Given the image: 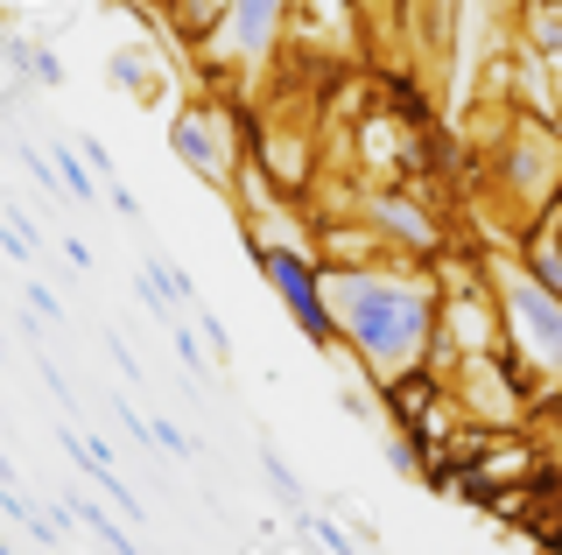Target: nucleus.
I'll use <instances>...</instances> for the list:
<instances>
[{
    "instance_id": "obj_14",
    "label": "nucleus",
    "mask_w": 562,
    "mask_h": 555,
    "mask_svg": "<svg viewBox=\"0 0 562 555\" xmlns=\"http://www.w3.org/2000/svg\"><path fill=\"white\" fill-rule=\"evenodd\" d=\"M134 288H140V303H148V309H155V317H162V324H176V296H169L162 282H155L148 268H140V282H134Z\"/></svg>"
},
{
    "instance_id": "obj_24",
    "label": "nucleus",
    "mask_w": 562,
    "mask_h": 555,
    "mask_svg": "<svg viewBox=\"0 0 562 555\" xmlns=\"http://www.w3.org/2000/svg\"><path fill=\"white\" fill-rule=\"evenodd\" d=\"M535 8H562V0H535Z\"/></svg>"
},
{
    "instance_id": "obj_13",
    "label": "nucleus",
    "mask_w": 562,
    "mask_h": 555,
    "mask_svg": "<svg viewBox=\"0 0 562 555\" xmlns=\"http://www.w3.org/2000/svg\"><path fill=\"white\" fill-rule=\"evenodd\" d=\"M57 169H64V190H70V197H99V183H92V169H78V162H70V148H57Z\"/></svg>"
},
{
    "instance_id": "obj_21",
    "label": "nucleus",
    "mask_w": 562,
    "mask_h": 555,
    "mask_svg": "<svg viewBox=\"0 0 562 555\" xmlns=\"http://www.w3.org/2000/svg\"><path fill=\"white\" fill-rule=\"evenodd\" d=\"M105 352H113V366L127 373V380H140V359H134V352H127V344H120V338H105Z\"/></svg>"
},
{
    "instance_id": "obj_23",
    "label": "nucleus",
    "mask_w": 562,
    "mask_h": 555,
    "mask_svg": "<svg viewBox=\"0 0 562 555\" xmlns=\"http://www.w3.org/2000/svg\"><path fill=\"white\" fill-rule=\"evenodd\" d=\"M366 8H394V0H366Z\"/></svg>"
},
{
    "instance_id": "obj_16",
    "label": "nucleus",
    "mask_w": 562,
    "mask_h": 555,
    "mask_svg": "<svg viewBox=\"0 0 562 555\" xmlns=\"http://www.w3.org/2000/svg\"><path fill=\"white\" fill-rule=\"evenodd\" d=\"M99 197H105V204H113V212H120V218H140V197H134V190H127V183H120V177H113V183H99Z\"/></svg>"
},
{
    "instance_id": "obj_9",
    "label": "nucleus",
    "mask_w": 562,
    "mask_h": 555,
    "mask_svg": "<svg viewBox=\"0 0 562 555\" xmlns=\"http://www.w3.org/2000/svg\"><path fill=\"white\" fill-rule=\"evenodd\" d=\"M70 513H78V520H85V528H92L113 555H140V542H134V534H120V520L105 513V507H92V499H70Z\"/></svg>"
},
{
    "instance_id": "obj_10",
    "label": "nucleus",
    "mask_w": 562,
    "mask_h": 555,
    "mask_svg": "<svg viewBox=\"0 0 562 555\" xmlns=\"http://www.w3.org/2000/svg\"><path fill=\"white\" fill-rule=\"evenodd\" d=\"M260 472H268V485H274V499H281V507H289V513H303V485H295V472L274 457V450H260Z\"/></svg>"
},
{
    "instance_id": "obj_4",
    "label": "nucleus",
    "mask_w": 562,
    "mask_h": 555,
    "mask_svg": "<svg viewBox=\"0 0 562 555\" xmlns=\"http://www.w3.org/2000/svg\"><path fill=\"white\" fill-rule=\"evenodd\" d=\"M169 148H176V162H183V169H190V177H198V183L225 190V169H233V155H225L218 113H204V106L176 113V120H169Z\"/></svg>"
},
{
    "instance_id": "obj_18",
    "label": "nucleus",
    "mask_w": 562,
    "mask_h": 555,
    "mask_svg": "<svg viewBox=\"0 0 562 555\" xmlns=\"http://www.w3.org/2000/svg\"><path fill=\"white\" fill-rule=\"evenodd\" d=\"M148 443H162V450H176V457H190V437L176 422H148Z\"/></svg>"
},
{
    "instance_id": "obj_2",
    "label": "nucleus",
    "mask_w": 562,
    "mask_h": 555,
    "mask_svg": "<svg viewBox=\"0 0 562 555\" xmlns=\"http://www.w3.org/2000/svg\"><path fill=\"white\" fill-rule=\"evenodd\" d=\"M254 260H260V274L274 282V296L289 303L295 331H303L316 352H330V344H338V324H330V309H324V274H316L295 247H268V239H254Z\"/></svg>"
},
{
    "instance_id": "obj_12",
    "label": "nucleus",
    "mask_w": 562,
    "mask_h": 555,
    "mask_svg": "<svg viewBox=\"0 0 562 555\" xmlns=\"http://www.w3.org/2000/svg\"><path fill=\"white\" fill-rule=\"evenodd\" d=\"M295 520H303V528H310V534H316V542H324L330 555H351V534H345V528H330L324 513H310V507H303V513H295Z\"/></svg>"
},
{
    "instance_id": "obj_19",
    "label": "nucleus",
    "mask_w": 562,
    "mask_h": 555,
    "mask_svg": "<svg viewBox=\"0 0 562 555\" xmlns=\"http://www.w3.org/2000/svg\"><path fill=\"white\" fill-rule=\"evenodd\" d=\"M169 344H176V359H183V366H204V352H198V338L183 331V324H169Z\"/></svg>"
},
{
    "instance_id": "obj_25",
    "label": "nucleus",
    "mask_w": 562,
    "mask_h": 555,
    "mask_svg": "<svg viewBox=\"0 0 562 555\" xmlns=\"http://www.w3.org/2000/svg\"><path fill=\"white\" fill-rule=\"evenodd\" d=\"M49 555H57V548H49Z\"/></svg>"
},
{
    "instance_id": "obj_11",
    "label": "nucleus",
    "mask_w": 562,
    "mask_h": 555,
    "mask_svg": "<svg viewBox=\"0 0 562 555\" xmlns=\"http://www.w3.org/2000/svg\"><path fill=\"white\" fill-rule=\"evenodd\" d=\"M386 106L408 120V127H429V99H422L415 84H394V92H386Z\"/></svg>"
},
{
    "instance_id": "obj_3",
    "label": "nucleus",
    "mask_w": 562,
    "mask_h": 555,
    "mask_svg": "<svg viewBox=\"0 0 562 555\" xmlns=\"http://www.w3.org/2000/svg\"><path fill=\"white\" fill-rule=\"evenodd\" d=\"M499 303H506V317H514V338L527 344V359L541 366V387H549V373H555V338H562V296L535 288L527 274H506Z\"/></svg>"
},
{
    "instance_id": "obj_15",
    "label": "nucleus",
    "mask_w": 562,
    "mask_h": 555,
    "mask_svg": "<svg viewBox=\"0 0 562 555\" xmlns=\"http://www.w3.org/2000/svg\"><path fill=\"white\" fill-rule=\"evenodd\" d=\"M190 309H198V338H204V344H211V352H218V359H233V338H225V324L211 317L204 303H190Z\"/></svg>"
},
{
    "instance_id": "obj_20",
    "label": "nucleus",
    "mask_w": 562,
    "mask_h": 555,
    "mask_svg": "<svg viewBox=\"0 0 562 555\" xmlns=\"http://www.w3.org/2000/svg\"><path fill=\"white\" fill-rule=\"evenodd\" d=\"M29 303H35V317H49V324H64V303H57V296H49V288H43V282H29Z\"/></svg>"
},
{
    "instance_id": "obj_6",
    "label": "nucleus",
    "mask_w": 562,
    "mask_h": 555,
    "mask_svg": "<svg viewBox=\"0 0 562 555\" xmlns=\"http://www.w3.org/2000/svg\"><path fill=\"white\" fill-rule=\"evenodd\" d=\"M520 253H527V268H535L527 282H535V288H549V296H562V268H555V204H549V212H541L535 225H527Z\"/></svg>"
},
{
    "instance_id": "obj_7",
    "label": "nucleus",
    "mask_w": 562,
    "mask_h": 555,
    "mask_svg": "<svg viewBox=\"0 0 562 555\" xmlns=\"http://www.w3.org/2000/svg\"><path fill=\"white\" fill-rule=\"evenodd\" d=\"M373 218H380V225H386L394 239H408L415 253H436V247H443V233H436V225L422 218L415 204H401V197H380V204H373Z\"/></svg>"
},
{
    "instance_id": "obj_5",
    "label": "nucleus",
    "mask_w": 562,
    "mask_h": 555,
    "mask_svg": "<svg viewBox=\"0 0 562 555\" xmlns=\"http://www.w3.org/2000/svg\"><path fill=\"white\" fill-rule=\"evenodd\" d=\"M281 22H289V0H225V36L246 64H260L274 49Z\"/></svg>"
},
{
    "instance_id": "obj_8",
    "label": "nucleus",
    "mask_w": 562,
    "mask_h": 555,
    "mask_svg": "<svg viewBox=\"0 0 562 555\" xmlns=\"http://www.w3.org/2000/svg\"><path fill=\"white\" fill-rule=\"evenodd\" d=\"M8 64H14V71H29L35 84H49V92H57V84H64V64L49 57L43 43H22V36H8Z\"/></svg>"
},
{
    "instance_id": "obj_1",
    "label": "nucleus",
    "mask_w": 562,
    "mask_h": 555,
    "mask_svg": "<svg viewBox=\"0 0 562 555\" xmlns=\"http://www.w3.org/2000/svg\"><path fill=\"white\" fill-rule=\"evenodd\" d=\"M324 309L373 380L415 373L436 352V288L401 274H324Z\"/></svg>"
},
{
    "instance_id": "obj_17",
    "label": "nucleus",
    "mask_w": 562,
    "mask_h": 555,
    "mask_svg": "<svg viewBox=\"0 0 562 555\" xmlns=\"http://www.w3.org/2000/svg\"><path fill=\"white\" fill-rule=\"evenodd\" d=\"M78 155H85V162H92V169H99V177H105V183H113V148H105V141H99V134H85V141H78Z\"/></svg>"
},
{
    "instance_id": "obj_22",
    "label": "nucleus",
    "mask_w": 562,
    "mask_h": 555,
    "mask_svg": "<svg viewBox=\"0 0 562 555\" xmlns=\"http://www.w3.org/2000/svg\"><path fill=\"white\" fill-rule=\"evenodd\" d=\"M0 555H22V548H14V542H0Z\"/></svg>"
}]
</instances>
